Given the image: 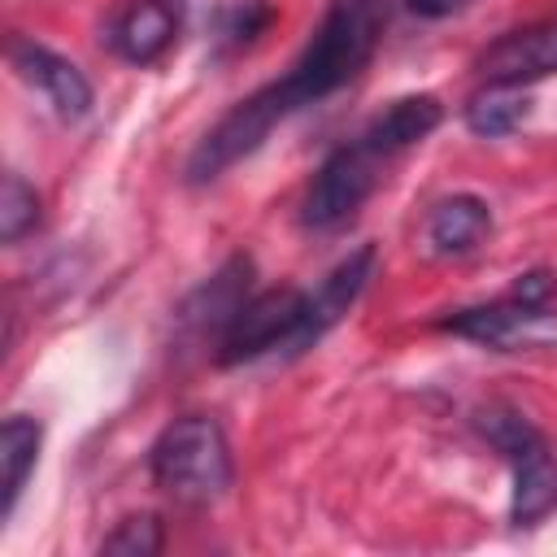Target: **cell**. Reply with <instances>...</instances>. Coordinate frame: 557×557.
I'll use <instances>...</instances> for the list:
<instances>
[{
	"label": "cell",
	"instance_id": "cell-5",
	"mask_svg": "<svg viewBox=\"0 0 557 557\" xmlns=\"http://www.w3.org/2000/svg\"><path fill=\"white\" fill-rule=\"evenodd\" d=\"M305 300L309 292L300 287H270V292H257L244 300V309L235 313V322L226 326V335L218 339V366H244V361H257L265 352H287L296 331H300V318H305Z\"/></svg>",
	"mask_w": 557,
	"mask_h": 557
},
{
	"label": "cell",
	"instance_id": "cell-19",
	"mask_svg": "<svg viewBox=\"0 0 557 557\" xmlns=\"http://www.w3.org/2000/svg\"><path fill=\"white\" fill-rule=\"evenodd\" d=\"M161 544H165V535H161V518H157V513H131V518H122V522L104 535L100 553L152 557V553H161Z\"/></svg>",
	"mask_w": 557,
	"mask_h": 557
},
{
	"label": "cell",
	"instance_id": "cell-17",
	"mask_svg": "<svg viewBox=\"0 0 557 557\" xmlns=\"http://www.w3.org/2000/svg\"><path fill=\"white\" fill-rule=\"evenodd\" d=\"M479 431H483V440L509 461L513 453H522L527 444H535L540 440V431H535V422L531 418H522L518 409H509V405H487L483 413H479Z\"/></svg>",
	"mask_w": 557,
	"mask_h": 557
},
{
	"label": "cell",
	"instance_id": "cell-12",
	"mask_svg": "<svg viewBox=\"0 0 557 557\" xmlns=\"http://www.w3.org/2000/svg\"><path fill=\"white\" fill-rule=\"evenodd\" d=\"M440 122H444V104H440L431 91H418V96H400V100H392V104H387L361 135H366L383 157H396V152L422 144Z\"/></svg>",
	"mask_w": 557,
	"mask_h": 557
},
{
	"label": "cell",
	"instance_id": "cell-1",
	"mask_svg": "<svg viewBox=\"0 0 557 557\" xmlns=\"http://www.w3.org/2000/svg\"><path fill=\"white\" fill-rule=\"evenodd\" d=\"M383 26H387V0H331L296 65L270 83L287 117L361 78V70L379 52Z\"/></svg>",
	"mask_w": 557,
	"mask_h": 557
},
{
	"label": "cell",
	"instance_id": "cell-20",
	"mask_svg": "<svg viewBox=\"0 0 557 557\" xmlns=\"http://www.w3.org/2000/svg\"><path fill=\"white\" fill-rule=\"evenodd\" d=\"M274 22V4L270 0H239L235 9H226L222 17V48H248L257 44V35Z\"/></svg>",
	"mask_w": 557,
	"mask_h": 557
},
{
	"label": "cell",
	"instance_id": "cell-21",
	"mask_svg": "<svg viewBox=\"0 0 557 557\" xmlns=\"http://www.w3.org/2000/svg\"><path fill=\"white\" fill-rule=\"evenodd\" d=\"M548 292H553V278H548L544 270H531V274H522V278L513 283V300H522V305H531V309H544Z\"/></svg>",
	"mask_w": 557,
	"mask_h": 557
},
{
	"label": "cell",
	"instance_id": "cell-7",
	"mask_svg": "<svg viewBox=\"0 0 557 557\" xmlns=\"http://www.w3.org/2000/svg\"><path fill=\"white\" fill-rule=\"evenodd\" d=\"M374 265H379V252H374V244H361L357 252H348L322 283H318V292H309V300H305V318H300V331H296V339H292V357L296 352H305V348H313L352 305H357V296L366 292V283L374 278Z\"/></svg>",
	"mask_w": 557,
	"mask_h": 557
},
{
	"label": "cell",
	"instance_id": "cell-15",
	"mask_svg": "<svg viewBox=\"0 0 557 557\" xmlns=\"http://www.w3.org/2000/svg\"><path fill=\"white\" fill-rule=\"evenodd\" d=\"M39 444H44V426L30 413L4 418V431H0V461H4V509L0 513L4 518H13V509H17V496L35 470Z\"/></svg>",
	"mask_w": 557,
	"mask_h": 557
},
{
	"label": "cell",
	"instance_id": "cell-6",
	"mask_svg": "<svg viewBox=\"0 0 557 557\" xmlns=\"http://www.w3.org/2000/svg\"><path fill=\"white\" fill-rule=\"evenodd\" d=\"M474 70L487 87H527L557 74V22H535L500 35L479 52Z\"/></svg>",
	"mask_w": 557,
	"mask_h": 557
},
{
	"label": "cell",
	"instance_id": "cell-16",
	"mask_svg": "<svg viewBox=\"0 0 557 557\" xmlns=\"http://www.w3.org/2000/svg\"><path fill=\"white\" fill-rule=\"evenodd\" d=\"M527 113H531V104H527L522 87H483L466 104V126L483 139H500V135L518 131Z\"/></svg>",
	"mask_w": 557,
	"mask_h": 557
},
{
	"label": "cell",
	"instance_id": "cell-3",
	"mask_svg": "<svg viewBox=\"0 0 557 557\" xmlns=\"http://www.w3.org/2000/svg\"><path fill=\"white\" fill-rule=\"evenodd\" d=\"M387 161L392 157H383L366 135H357L352 144H339L318 165V174H313V183L305 191V205H300V222L313 226V231L344 226L370 200V191L379 187Z\"/></svg>",
	"mask_w": 557,
	"mask_h": 557
},
{
	"label": "cell",
	"instance_id": "cell-4",
	"mask_svg": "<svg viewBox=\"0 0 557 557\" xmlns=\"http://www.w3.org/2000/svg\"><path fill=\"white\" fill-rule=\"evenodd\" d=\"M287 117V109L278 104V96L265 87H257L252 96H244L226 117H218L213 131H205V139L191 148L187 157V183H213L218 174H226L235 161L252 157L270 131Z\"/></svg>",
	"mask_w": 557,
	"mask_h": 557
},
{
	"label": "cell",
	"instance_id": "cell-18",
	"mask_svg": "<svg viewBox=\"0 0 557 557\" xmlns=\"http://www.w3.org/2000/svg\"><path fill=\"white\" fill-rule=\"evenodd\" d=\"M39 222V196L22 174H4V196H0V239L17 244L26 231Z\"/></svg>",
	"mask_w": 557,
	"mask_h": 557
},
{
	"label": "cell",
	"instance_id": "cell-8",
	"mask_svg": "<svg viewBox=\"0 0 557 557\" xmlns=\"http://www.w3.org/2000/svg\"><path fill=\"white\" fill-rule=\"evenodd\" d=\"M9 65L35 87L44 91V100L65 117V122H78L87 109H91V83L83 78V70L65 57H57L52 48L26 39V35H13L9 39Z\"/></svg>",
	"mask_w": 557,
	"mask_h": 557
},
{
	"label": "cell",
	"instance_id": "cell-2",
	"mask_svg": "<svg viewBox=\"0 0 557 557\" xmlns=\"http://www.w3.org/2000/svg\"><path fill=\"white\" fill-rule=\"evenodd\" d=\"M148 474L178 505L200 509V505L222 500L235 479V461H231V444L218 418L209 413L174 418L148 448Z\"/></svg>",
	"mask_w": 557,
	"mask_h": 557
},
{
	"label": "cell",
	"instance_id": "cell-9",
	"mask_svg": "<svg viewBox=\"0 0 557 557\" xmlns=\"http://www.w3.org/2000/svg\"><path fill=\"white\" fill-rule=\"evenodd\" d=\"M248 278H252V261L244 257V252H235L209 283H200L187 300H183V309H178V326H183V335H191V339H222L226 335V326L235 322V313L244 309V300H248Z\"/></svg>",
	"mask_w": 557,
	"mask_h": 557
},
{
	"label": "cell",
	"instance_id": "cell-11",
	"mask_svg": "<svg viewBox=\"0 0 557 557\" xmlns=\"http://www.w3.org/2000/svg\"><path fill=\"white\" fill-rule=\"evenodd\" d=\"M513 466V496H509V522L535 527L557 509V457L548 453L544 435L509 457Z\"/></svg>",
	"mask_w": 557,
	"mask_h": 557
},
{
	"label": "cell",
	"instance_id": "cell-10",
	"mask_svg": "<svg viewBox=\"0 0 557 557\" xmlns=\"http://www.w3.org/2000/svg\"><path fill=\"white\" fill-rule=\"evenodd\" d=\"M178 35V9L170 0H131L113 26H109V48L131 61V65H152Z\"/></svg>",
	"mask_w": 557,
	"mask_h": 557
},
{
	"label": "cell",
	"instance_id": "cell-13",
	"mask_svg": "<svg viewBox=\"0 0 557 557\" xmlns=\"http://www.w3.org/2000/svg\"><path fill=\"white\" fill-rule=\"evenodd\" d=\"M492 235V209L479 196H448L426 218V239L440 257H461Z\"/></svg>",
	"mask_w": 557,
	"mask_h": 557
},
{
	"label": "cell",
	"instance_id": "cell-22",
	"mask_svg": "<svg viewBox=\"0 0 557 557\" xmlns=\"http://www.w3.org/2000/svg\"><path fill=\"white\" fill-rule=\"evenodd\" d=\"M413 13H422V17H448V13H461L466 4H474V0H405Z\"/></svg>",
	"mask_w": 557,
	"mask_h": 557
},
{
	"label": "cell",
	"instance_id": "cell-14",
	"mask_svg": "<svg viewBox=\"0 0 557 557\" xmlns=\"http://www.w3.org/2000/svg\"><path fill=\"white\" fill-rule=\"evenodd\" d=\"M544 309H531L522 300H496V305H474V309H457L453 318H444L440 326L453 331V335H466L474 344H487V348H509Z\"/></svg>",
	"mask_w": 557,
	"mask_h": 557
}]
</instances>
